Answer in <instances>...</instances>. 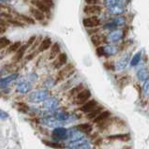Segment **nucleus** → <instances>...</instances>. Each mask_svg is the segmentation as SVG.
Returning a JSON list of instances; mask_svg holds the SVG:
<instances>
[{
    "mask_svg": "<svg viewBox=\"0 0 149 149\" xmlns=\"http://www.w3.org/2000/svg\"><path fill=\"white\" fill-rule=\"evenodd\" d=\"M142 94H143V97H144V99H146V97H149V79L143 84Z\"/></svg>",
    "mask_w": 149,
    "mask_h": 149,
    "instance_id": "nucleus-33",
    "label": "nucleus"
},
{
    "mask_svg": "<svg viewBox=\"0 0 149 149\" xmlns=\"http://www.w3.org/2000/svg\"><path fill=\"white\" fill-rule=\"evenodd\" d=\"M117 27H116V25L114 24L113 23V21L112 22H109L107 24H105L103 25V29H106V30H111V31H113V30H116Z\"/></svg>",
    "mask_w": 149,
    "mask_h": 149,
    "instance_id": "nucleus-40",
    "label": "nucleus"
},
{
    "mask_svg": "<svg viewBox=\"0 0 149 149\" xmlns=\"http://www.w3.org/2000/svg\"><path fill=\"white\" fill-rule=\"evenodd\" d=\"M99 102H97L96 100L94 99H91L90 100H88L86 103H84V105L80 106L79 108V111L82 113H84V114H87L89 113H91L93 110H95L97 106H99Z\"/></svg>",
    "mask_w": 149,
    "mask_h": 149,
    "instance_id": "nucleus-10",
    "label": "nucleus"
},
{
    "mask_svg": "<svg viewBox=\"0 0 149 149\" xmlns=\"http://www.w3.org/2000/svg\"><path fill=\"white\" fill-rule=\"evenodd\" d=\"M92 97L91 91L88 88H84L83 91H81L79 94L74 97V102L75 104L79 106H82L84 103H86L88 100H90Z\"/></svg>",
    "mask_w": 149,
    "mask_h": 149,
    "instance_id": "nucleus-6",
    "label": "nucleus"
},
{
    "mask_svg": "<svg viewBox=\"0 0 149 149\" xmlns=\"http://www.w3.org/2000/svg\"><path fill=\"white\" fill-rule=\"evenodd\" d=\"M141 59H142V52L140 51V52H138L137 54H135L133 55V57L130 59V66L136 67L140 63V61H141Z\"/></svg>",
    "mask_w": 149,
    "mask_h": 149,
    "instance_id": "nucleus-30",
    "label": "nucleus"
},
{
    "mask_svg": "<svg viewBox=\"0 0 149 149\" xmlns=\"http://www.w3.org/2000/svg\"><path fill=\"white\" fill-rule=\"evenodd\" d=\"M113 23L116 25V27H122L126 24V19L123 16H117L113 20Z\"/></svg>",
    "mask_w": 149,
    "mask_h": 149,
    "instance_id": "nucleus-32",
    "label": "nucleus"
},
{
    "mask_svg": "<svg viewBox=\"0 0 149 149\" xmlns=\"http://www.w3.org/2000/svg\"><path fill=\"white\" fill-rule=\"evenodd\" d=\"M136 77H137L138 81L141 83H144L146 81L149 79V70L146 67H143L141 69H139L136 72Z\"/></svg>",
    "mask_w": 149,
    "mask_h": 149,
    "instance_id": "nucleus-15",
    "label": "nucleus"
},
{
    "mask_svg": "<svg viewBox=\"0 0 149 149\" xmlns=\"http://www.w3.org/2000/svg\"><path fill=\"white\" fill-rule=\"evenodd\" d=\"M2 32H4V29L3 28H0V33H2Z\"/></svg>",
    "mask_w": 149,
    "mask_h": 149,
    "instance_id": "nucleus-48",
    "label": "nucleus"
},
{
    "mask_svg": "<svg viewBox=\"0 0 149 149\" xmlns=\"http://www.w3.org/2000/svg\"><path fill=\"white\" fill-rule=\"evenodd\" d=\"M17 78H18V74H11L10 76H8V77L2 79L1 81H0V84H2V86H7V84H8L10 83L13 82L14 80H16Z\"/></svg>",
    "mask_w": 149,
    "mask_h": 149,
    "instance_id": "nucleus-31",
    "label": "nucleus"
},
{
    "mask_svg": "<svg viewBox=\"0 0 149 149\" xmlns=\"http://www.w3.org/2000/svg\"><path fill=\"white\" fill-rule=\"evenodd\" d=\"M52 136L55 141H67L68 138V129L65 127H55L52 131Z\"/></svg>",
    "mask_w": 149,
    "mask_h": 149,
    "instance_id": "nucleus-8",
    "label": "nucleus"
},
{
    "mask_svg": "<svg viewBox=\"0 0 149 149\" xmlns=\"http://www.w3.org/2000/svg\"><path fill=\"white\" fill-rule=\"evenodd\" d=\"M122 149H130V147H127V146H126V147H124V148H122Z\"/></svg>",
    "mask_w": 149,
    "mask_h": 149,
    "instance_id": "nucleus-49",
    "label": "nucleus"
},
{
    "mask_svg": "<svg viewBox=\"0 0 149 149\" xmlns=\"http://www.w3.org/2000/svg\"><path fill=\"white\" fill-rule=\"evenodd\" d=\"M102 8L100 5H95V6H89L86 5L84 8V12L87 15H91V16H97L100 15L101 13Z\"/></svg>",
    "mask_w": 149,
    "mask_h": 149,
    "instance_id": "nucleus-14",
    "label": "nucleus"
},
{
    "mask_svg": "<svg viewBox=\"0 0 149 149\" xmlns=\"http://www.w3.org/2000/svg\"><path fill=\"white\" fill-rule=\"evenodd\" d=\"M83 24L86 28H96L100 26V21L97 18V16H90L83 20Z\"/></svg>",
    "mask_w": 149,
    "mask_h": 149,
    "instance_id": "nucleus-11",
    "label": "nucleus"
},
{
    "mask_svg": "<svg viewBox=\"0 0 149 149\" xmlns=\"http://www.w3.org/2000/svg\"><path fill=\"white\" fill-rule=\"evenodd\" d=\"M108 11L113 15H120L124 11V7H123L122 4H118V5L108 8Z\"/></svg>",
    "mask_w": 149,
    "mask_h": 149,
    "instance_id": "nucleus-26",
    "label": "nucleus"
},
{
    "mask_svg": "<svg viewBox=\"0 0 149 149\" xmlns=\"http://www.w3.org/2000/svg\"><path fill=\"white\" fill-rule=\"evenodd\" d=\"M59 107V100L55 97H48L46 100L43 104H42V109H43L45 112L48 113H55L56 110Z\"/></svg>",
    "mask_w": 149,
    "mask_h": 149,
    "instance_id": "nucleus-4",
    "label": "nucleus"
},
{
    "mask_svg": "<svg viewBox=\"0 0 149 149\" xmlns=\"http://www.w3.org/2000/svg\"><path fill=\"white\" fill-rule=\"evenodd\" d=\"M8 117V113H6L5 111H3V110H0V118H1V119H7Z\"/></svg>",
    "mask_w": 149,
    "mask_h": 149,
    "instance_id": "nucleus-46",
    "label": "nucleus"
},
{
    "mask_svg": "<svg viewBox=\"0 0 149 149\" xmlns=\"http://www.w3.org/2000/svg\"><path fill=\"white\" fill-rule=\"evenodd\" d=\"M118 4H121V0H105V5L107 8L118 5Z\"/></svg>",
    "mask_w": 149,
    "mask_h": 149,
    "instance_id": "nucleus-39",
    "label": "nucleus"
},
{
    "mask_svg": "<svg viewBox=\"0 0 149 149\" xmlns=\"http://www.w3.org/2000/svg\"><path fill=\"white\" fill-rule=\"evenodd\" d=\"M103 51H104V56L110 57L116 55L119 53V48L118 46L114 44H105L103 45Z\"/></svg>",
    "mask_w": 149,
    "mask_h": 149,
    "instance_id": "nucleus-13",
    "label": "nucleus"
},
{
    "mask_svg": "<svg viewBox=\"0 0 149 149\" xmlns=\"http://www.w3.org/2000/svg\"><path fill=\"white\" fill-rule=\"evenodd\" d=\"M20 46H21V42L17 41V42H15L14 44H12V45H10V47H8V53H13V52H16V51H18V50L20 49Z\"/></svg>",
    "mask_w": 149,
    "mask_h": 149,
    "instance_id": "nucleus-37",
    "label": "nucleus"
},
{
    "mask_svg": "<svg viewBox=\"0 0 149 149\" xmlns=\"http://www.w3.org/2000/svg\"><path fill=\"white\" fill-rule=\"evenodd\" d=\"M49 97L48 89H39V90L32 91L28 96V100L32 103H40L44 102Z\"/></svg>",
    "mask_w": 149,
    "mask_h": 149,
    "instance_id": "nucleus-1",
    "label": "nucleus"
},
{
    "mask_svg": "<svg viewBox=\"0 0 149 149\" xmlns=\"http://www.w3.org/2000/svg\"><path fill=\"white\" fill-rule=\"evenodd\" d=\"M18 108L21 112H23V113H27L28 110H29L28 106L24 103H18Z\"/></svg>",
    "mask_w": 149,
    "mask_h": 149,
    "instance_id": "nucleus-42",
    "label": "nucleus"
},
{
    "mask_svg": "<svg viewBox=\"0 0 149 149\" xmlns=\"http://www.w3.org/2000/svg\"><path fill=\"white\" fill-rule=\"evenodd\" d=\"M68 62V55L66 53H61L58 55L57 58L55 59V61H54V68L56 70H61L63 67H65L67 65Z\"/></svg>",
    "mask_w": 149,
    "mask_h": 149,
    "instance_id": "nucleus-12",
    "label": "nucleus"
},
{
    "mask_svg": "<svg viewBox=\"0 0 149 149\" xmlns=\"http://www.w3.org/2000/svg\"><path fill=\"white\" fill-rule=\"evenodd\" d=\"M109 141H122V142H129L130 141V135L129 133H120V134H113L106 137Z\"/></svg>",
    "mask_w": 149,
    "mask_h": 149,
    "instance_id": "nucleus-17",
    "label": "nucleus"
},
{
    "mask_svg": "<svg viewBox=\"0 0 149 149\" xmlns=\"http://www.w3.org/2000/svg\"><path fill=\"white\" fill-rule=\"evenodd\" d=\"M92 141L89 140L87 136L86 138H84L80 141L66 143L65 149H92Z\"/></svg>",
    "mask_w": 149,
    "mask_h": 149,
    "instance_id": "nucleus-2",
    "label": "nucleus"
},
{
    "mask_svg": "<svg viewBox=\"0 0 149 149\" xmlns=\"http://www.w3.org/2000/svg\"><path fill=\"white\" fill-rule=\"evenodd\" d=\"M84 2L89 6H95V5H99L100 3V0H84Z\"/></svg>",
    "mask_w": 149,
    "mask_h": 149,
    "instance_id": "nucleus-44",
    "label": "nucleus"
},
{
    "mask_svg": "<svg viewBox=\"0 0 149 149\" xmlns=\"http://www.w3.org/2000/svg\"><path fill=\"white\" fill-rule=\"evenodd\" d=\"M129 63H130V54L126 53L122 54L116 60V62L114 63V70L116 71L124 70L127 67V65H129Z\"/></svg>",
    "mask_w": 149,
    "mask_h": 149,
    "instance_id": "nucleus-5",
    "label": "nucleus"
},
{
    "mask_svg": "<svg viewBox=\"0 0 149 149\" xmlns=\"http://www.w3.org/2000/svg\"><path fill=\"white\" fill-rule=\"evenodd\" d=\"M28 48L27 45H24L22 46L18 51H17V54H16V60H20V59H22L23 55L24 54L25 51H26V49Z\"/></svg>",
    "mask_w": 149,
    "mask_h": 149,
    "instance_id": "nucleus-34",
    "label": "nucleus"
},
{
    "mask_svg": "<svg viewBox=\"0 0 149 149\" xmlns=\"http://www.w3.org/2000/svg\"><path fill=\"white\" fill-rule=\"evenodd\" d=\"M84 88H86V87H84V84L83 83H79L76 86H74L73 88H71L70 90H69L70 96L72 97H75L81 91H83Z\"/></svg>",
    "mask_w": 149,
    "mask_h": 149,
    "instance_id": "nucleus-28",
    "label": "nucleus"
},
{
    "mask_svg": "<svg viewBox=\"0 0 149 149\" xmlns=\"http://www.w3.org/2000/svg\"><path fill=\"white\" fill-rule=\"evenodd\" d=\"M61 48H60V44L58 42H55L52 45V48H51V52H50V56L49 58L52 60V59H54L56 56H58L61 53Z\"/></svg>",
    "mask_w": 149,
    "mask_h": 149,
    "instance_id": "nucleus-24",
    "label": "nucleus"
},
{
    "mask_svg": "<svg viewBox=\"0 0 149 149\" xmlns=\"http://www.w3.org/2000/svg\"><path fill=\"white\" fill-rule=\"evenodd\" d=\"M70 113L65 112V111H59V112H56V113H55L54 116H55L58 120H60L66 125V122L68 121V119L70 118Z\"/></svg>",
    "mask_w": 149,
    "mask_h": 149,
    "instance_id": "nucleus-27",
    "label": "nucleus"
},
{
    "mask_svg": "<svg viewBox=\"0 0 149 149\" xmlns=\"http://www.w3.org/2000/svg\"><path fill=\"white\" fill-rule=\"evenodd\" d=\"M51 46H52V40L50 38H45V39L40 42L39 46V52H44V51L48 50Z\"/></svg>",
    "mask_w": 149,
    "mask_h": 149,
    "instance_id": "nucleus-29",
    "label": "nucleus"
},
{
    "mask_svg": "<svg viewBox=\"0 0 149 149\" xmlns=\"http://www.w3.org/2000/svg\"><path fill=\"white\" fill-rule=\"evenodd\" d=\"M41 124L44 125L45 127H51V129H55V127H64L65 124L63 122H61L60 120L52 116H45L41 119Z\"/></svg>",
    "mask_w": 149,
    "mask_h": 149,
    "instance_id": "nucleus-7",
    "label": "nucleus"
},
{
    "mask_svg": "<svg viewBox=\"0 0 149 149\" xmlns=\"http://www.w3.org/2000/svg\"><path fill=\"white\" fill-rule=\"evenodd\" d=\"M105 109L103 106H101V105H99L95 109V110H93L91 113H89L87 114H86V118L87 119V120L89 121H93L96 117H97L100 114L101 112H103Z\"/></svg>",
    "mask_w": 149,
    "mask_h": 149,
    "instance_id": "nucleus-20",
    "label": "nucleus"
},
{
    "mask_svg": "<svg viewBox=\"0 0 149 149\" xmlns=\"http://www.w3.org/2000/svg\"><path fill=\"white\" fill-rule=\"evenodd\" d=\"M124 34L121 29H116V30L111 31L107 36H106V42L109 44H113L116 43L120 40L123 39Z\"/></svg>",
    "mask_w": 149,
    "mask_h": 149,
    "instance_id": "nucleus-9",
    "label": "nucleus"
},
{
    "mask_svg": "<svg viewBox=\"0 0 149 149\" xmlns=\"http://www.w3.org/2000/svg\"><path fill=\"white\" fill-rule=\"evenodd\" d=\"M18 17L22 20V22H25V23H28V24H34V20L31 19L30 17L28 16H25V15H21V14H18Z\"/></svg>",
    "mask_w": 149,
    "mask_h": 149,
    "instance_id": "nucleus-41",
    "label": "nucleus"
},
{
    "mask_svg": "<svg viewBox=\"0 0 149 149\" xmlns=\"http://www.w3.org/2000/svg\"><path fill=\"white\" fill-rule=\"evenodd\" d=\"M96 54L99 57L104 56V51H103V46H100L96 49Z\"/></svg>",
    "mask_w": 149,
    "mask_h": 149,
    "instance_id": "nucleus-43",
    "label": "nucleus"
},
{
    "mask_svg": "<svg viewBox=\"0 0 149 149\" xmlns=\"http://www.w3.org/2000/svg\"><path fill=\"white\" fill-rule=\"evenodd\" d=\"M45 143L47 144V146H51V147H54V148H59V149L66 148L65 144L58 143H54V142H45Z\"/></svg>",
    "mask_w": 149,
    "mask_h": 149,
    "instance_id": "nucleus-36",
    "label": "nucleus"
},
{
    "mask_svg": "<svg viewBox=\"0 0 149 149\" xmlns=\"http://www.w3.org/2000/svg\"><path fill=\"white\" fill-rule=\"evenodd\" d=\"M40 1H41L42 3H44L46 6H48L50 8L54 7V2L53 0H40Z\"/></svg>",
    "mask_w": 149,
    "mask_h": 149,
    "instance_id": "nucleus-45",
    "label": "nucleus"
},
{
    "mask_svg": "<svg viewBox=\"0 0 149 149\" xmlns=\"http://www.w3.org/2000/svg\"><path fill=\"white\" fill-rule=\"evenodd\" d=\"M111 116H112V113L108 110H104L103 112L100 113V114L99 116L96 117L94 120H93V124L97 126V125L101 124V123L105 122L106 120H108L109 118H111Z\"/></svg>",
    "mask_w": 149,
    "mask_h": 149,
    "instance_id": "nucleus-16",
    "label": "nucleus"
},
{
    "mask_svg": "<svg viewBox=\"0 0 149 149\" xmlns=\"http://www.w3.org/2000/svg\"><path fill=\"white\" fill-rule=\"evenodd\" d=\"M31 3L34 5V7L37 8L41 12H43V13H49L50 12V8L46 6L44 3L40 1V0H31Z\"/></svg>",
    "mask_w": 149,
    "mask_h": 149,
    "instance_id": "nucleus-23",
    "label": "nucleus"
},
{
    "mask_svg": "<svg viewBox=\"0 0 149 149\" xmlns=\"http://www.w3.org/2000/svg\"><path fill=\"white\" fill-rule=\"evenodd\" d=\"M90 39H91L93 45L96 46L97 48L100 47V46H102L103 43H106V36L100 35L99 33L95 34V35H92Z\"/></svg>",
    "mask_w": 149,
    "mask_h": 149,
    "instance_id": "nucleus-19",
    "label": "nucleus"
},
{
    "mask_svg": "<svg viewBox=\"0 0 149 149\" xmlns=\"http://www.w3.org/2000/svg\"><path fill=\"white\" fill-rule=\"evenodd\" d=\"M35 40H36V36H33V37H31L30 39H29V40H28V42H27V44H26V45H27L28 47H29V46L33 44V42L35 41Z\"/></svg>",
    "mask_w": 149,
    "mask_h": 149,
    "instance_id": "nucleus-47",
    "label": "nucleus"
},
{
    "mask_svg": "<svg viewBox=\"0 0 149 149\" xmlns=\"http://www.w3.org/2000/svg\"><path fill=\"white\" fill-rule=\"evenodd\" d=\"M55 83H56V81H54V79H52V78H49V79H47L45 81V82L43 83L44 84H43V86L45 87V89H49V88H52L54 84H55Z\"/></svg>",
    "mask_w": 149,
    "mask_h": 149,
    "instance_id": "nucleus-35",
    "label": "nucleus"
},
{
    "mask_svg": "<svg viewBox=\"0 0 149 149\" xmlns=\"http://www.w3.org/2000/svg\"><path fill=\"white\" fill-rule=\"evenodd\" d=\"M78 80H79V77L76 75H73L72 77L68 80L66 84H64L63 86V90H70L71 88H73L74 86H77V83H78Z\"/></svg>",
    "mask_w": 149,
    "mask_h": 149,
    "instance_id": "nucleus-22",
    "label": "nucleus"
},
{
    "mask_svg": "<svg viewBox=\"0 0 149 149\" xmlns=\"http://www.w3.org/2000/svg\"><path fill=\"white\" fill-rule=\"evenodd\" d=\"M32 84L30 82H22L16 87V91L22 94H27L32 90Z\"/></svg>",
    "mask_w": 149,
    "mask_h": 149,
    "instance_id": "nucleus-18",
    "label": "nucleus"
},
{
    "mask_svg": "<svg viewBox=\"0 0 149 149\" xmlns=\"http://www.w3.org/2000/svg\"><path fill=\"white\" fill-rule=\"evenodd\" d=\"M75 73V69L74 66L72 64H69V65H66L65 67H63L62 69L59 70L58 74H57V79H56V83L60 82V81H64L66 79H69L74 75Z\"/></svg>",
    "mask_w": 149,
    "mask_h": 149,
    "instance_id": "nucleus-3",
    "label": "nucleus"
},
{
    "mask_svg": "<svg viewBox=\"0 0 149 149\" xmlns=\"http://www.w3.org/2000/svg\"><path fill=\"white\" fill-rule=\"evenodd\" d=\"M10 41L8 40L7 38H5V37L1 38V39H0V50L7 47V46H8V45H10Z\"/></svg>",
    "mask_w": 149,
    "mask_h": 149,
    "instance_id": "nucleus-38",
    "label": "nucleus"
},
{
    "mask_svg": "<svg viewBox=\"0 0 149 149\" xmlns=\"http://www.w3.org/2000/svg\"><path fill=\"white\" fill-rule=\"evenodd\" d=\"M30 10L32 16L37 21H43L45 19V14L43 13V12H41L40 10H38L37 8L32 7V8H30V10Z\"/></svg>",
    "mask_w": 149,
    "mask_h": 149,
    "instance_id": "nucleus-25",
    "label": "nucleus"
},
{
    "mask_svg": "<svg viewBox=\"0 0 149 149\" xmlns=\"http://www.w3.org/2000/svg\"><path fill=\"white\" fill-rule=\"evenodd\" d=\"M76 127L86 135L89 136V134H90L93 130V124H91V123H82V124L76 125Z\"/></svg>",
    "mask_w": 149,
    "mask_h": 149,
    "instance_id": "nucleus-21",
    "label": "nucleus"
}]
</instances>
